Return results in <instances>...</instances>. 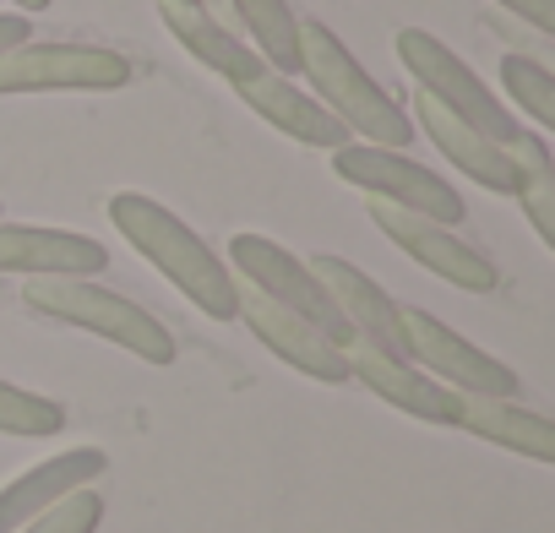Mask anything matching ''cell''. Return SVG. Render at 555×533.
<instances>
[{"label":"cell","mask_w":555,"mask_h":533,"mask_svg":"<svg viewBox=\"0 0 555 533\" xmlns=\"http://www.w3.org/2000/svg\"><path fill=\"white\" fill-rule=\"evenodd\" d=\"M229 273L240 278V289H250V295H261V300H272V306H284V311L317 322L327 338L349 343V327H344L338 306L327 300L322 278L311 273V261L295 256L289 245H278V239L245 229V234L229 239Z\"/></svg>","instance_id":"8992f818"},{"label":"cell","mask_w":555,"mask_h":533,"mask_svg":"<svg viewBox=\"0 0 555 533\" xmlns=\"http://www.w3.org/2000/svg\"><path fill=\"white\" fill-rule=\"evenodd\" d=\"M344 360H349V381H365V387H371L382 403H392L398 414L425 419V425H452V430H457L463 398H457L452 387L430 381L420 365H409V360H398V354H382V349H371V343H360V338L344 343Z\"/></svg>","instance_id":"4fadbf2b"},{"label":"cell","mask_w":555,"mask_h":533,"mask_svg":"<svg viewBox=\"0 0 555 533\" xmlns=\"http://www.w3.org/2000/svg\"><path fill=\"white\" fill-rule=\"evenodd\" d=\"M398 322H403L409 365H420L430 381L452 387L457 398H517V370L501 365L495 354H485L479 343H468L441 316H430L420 306H398Z\"/></svg>","instance_id":"52a82bcc"},{"label":"cell","mask_w":555,"mask_h":533,"mask_svg":"<svg viewBox=\"0 0 555 533\" xmlns=\"http://www.w3.org/2000/svg\"><path fill=\"white\" fill-rule=\"evenodd\" d=\"M229 88L240 93V104H250V115H261L272 131L295 136L300 147H327V153H338L344 142H354V136L344 131V120H338L317 93L295 88V77L272 72V66H261L256 77H240V82H229Z\"/></svg>","instance_id":"7c38bea8"},{"label":"cell","mask_w":555,"mask_h":533,"mask_svg":"<svg viewBox=\"0 0 555 533\" xmlns=\"http://www.w3.org/2000/svg\"><path fill=\"white\" fill-rule=\"evenodd\" d=\"M104 468H109L104 446H72V452H55V457L34 463L12 484H0V533H17L23 522H34L39 511H50L72 490H88Z\"/></svg>","instance_id":"9a60e30c"},{"label":"cell","mask_w":555,"mask_h":533,"mask_svg":"<svg viewBox=\"0 0 555 533\" xmlns=\"http://www.w3.org/2000/svg\"><path fill=\"white\" fill-rule=\"evenodd\" d=\"M398 61H403V72L414 77V88L425 93V99H436L447 115H457L463 126H474L479 136H490V142H512L522 126L512 120V109L474 77V66L457 55V50H447L436 34H425V28H403L398 34Z\"/></svg>","instance_id":"277c9868"},{"label":"cell","mask_w":555,"mask_h":533,"mask_svg":"<svg viewBox=\"0 0 555 533\" xmlns=\"http://www.w3.org/2000/svg\"><path fill=\"white\" fill-rule=\"evenodd\" d=\"M512 164H517V202L533 223V234L555 250V158H550V142L539 131H517L506 142Z\"/></svg>","instance_id":"ffe728a7"},{"label":"cell","mask_w":555,"mask_h":533,"mask_svg":"<svg viewBox=\"0 0 555 533\" xmlns=\"http://www.w3.org/2000/svg\"><path fill=\"white\" fill-rule=\"evenodd\" d=\"M457 430H468L501 452H517L528 463H555V425L544 414L522 408L517 398H463Z\"/></svg>","instance_id":"ac0fdd59"},{"label":"cell","mask_w":555,"mask_h":533,"mask_svg":"<svg viewBox=\"0 0 555 533\" xmlns=\"http://www.w3.org/2000/svg\"><path fill=\"white\" fill-rule=\"evenodd\" d=\"M311 273L322 278L327 300L338 306V316H344L349 338H360V343H371V349H382V354L409 360V354H403L398 300H392L371 273H360V266H354V261H344V256H311Z\"/></svg>","instance_id":"5bb4252c"},{"label":"cell","mask_w":555,"mask_h":533,"mask_svg":"<svg viewBox=\"0 0 555 533\" xmlns=\"http://www.w3.org/2000/svg\"><path fill=\"white\" fill-rule=\"evenodd\" d=\"M23 306L44 322L93 333L104 343H120L126 354H137L142 365H175V333L137 300L93 284V278H28Z\"/></svg>","instance_id":"3957f363"},{"label":"cell","mask_w":555,"mask_h":533,"mask_svg":"<svg viewBox=\"0 0 555 533\" xmlns=\"http://www.w3.org/2000/svg\"><path fill=\"white\" fill-rule=\"evenodd\" d=\"M109 223L207 322H234L240 316V278L229 273V261L180 212H169L164 202H153L142 191H115L109 196Z\"/></svg>","instance_id":"6da1fadb"},{"label":"cell","mask_w":555,"mask_h":533,"mask_svg":"<svg viewBox=\"0 0 555 533\" xmlns=\"http://www.w3.org/2000/svg\"><path fill=\"white\" fill-rule=\"evenodd\" d=\"M158 17L175 34V44L191 61H202L207 72H218L223 82H240V77H256L261 72V55L223 17H212L207 6H196V0H158Z\"/></svg>","instance_id":"e0dca14e"},{"label":"cell","mask_w":555,"mask_h":533,"mask_svg":"<svg viewBox=\"0 0 555 533\" xmlns=\"http://www.w3.org/2000/svg\"><path fill=\"white\" fill-rule=\"evenodd\" d=\"M333 174L349 180L354 191H365L371 202H387V207H403V212H420L430 223H447L457 229L468 218V202L452 180H441L436 169H425L420 158L409 153H392V147H371V142H344L333 153Z\"/></svg>","instance_id":"5b68a950"},{"label":"cell","mask_w":555,"mask_h":533,"mask_svg":"<svg viewBox=\"0 0 555 533\" xmlns=\"http://www.w3.org/2000/svg\"><path fill=\"white\" fill-rule=\"evenodd\" d=\"M371 223H376L403 256H414L425 273H436L441 284H452V289H463V295H495V289H501V266H495L485 250H474L457 229L430 223V218L403 212V207H387V202H371Z\"/></svg>","instance_id":"9c48e42d"},{"label":"cell","mask_w":555,"mask_h":533,"mask_svg":"<svg viewBox=\"0 0 555 533\" xmlns=\"http://www.w3.org/2000/svg\"><path fill=\"white\" fill-rule=\"evenodd\" d=\"M12 6H17L23 17H39V12H50V6H55V0H12Z\"/></svg>","instance_id":"484cf974"},{"label":"cell","mask_w":555,"mask_h":533,"mask_svg":"<svg viewBox=\"0 0 555 533\" xmlns=\"http://www.w3.org/2000/svg\"><path fill=\"white\" fill-rule=\"evenodd\" d=\"M196 6H207L212 17H229V0H196Z\"/></svg>","instance_id":"4316f807"},{"label":"cell","mask_w":555,"mask_h":533,"mask_svg":"<svg viewBox=\"0 0 555 533\" xmlns=\"http://www.w3.org/2000/svg\"><path fill=\"white\" fill-rule=\"evenodd\" d=\"M501 88H506V109H522L539 131L555 126V77L544 61L533 55H501Z\"/></svg>","instance_id":"44dd1931"},{"label":"cell","mask_w":555,"mask_h":533,"mask_svg":"<svg viewBox=\"0 0 555 533\" xmlns=\"http://www.w3.org/2000/svg\"><path fill=\"white\" fill-rule=\"evenodd\" d=\"M23 39H34V17H23V12H0V55L17 50Z\"/></svg>","instance_id":"d4e9b609"},{"label":"cell","mask_w":555,"mask_h":533,"mask_svg":"<svg viewBox=\"0 0 555 533\" xmlns=\"http://www.w3.org/2000/svg\"><path fill=\"white\" fill-rule=\"evenodd\" d=\"M61 430H66V403H55L44 392H28L17 381H0V435L44 441V435H61Z\"/></svg>","instance_id":"7402d4cb"},{"label":"cell","mask_w":555,"mask_h":533,"mask_svg":"<svg viewBox=\"0 0 555 533\" xmlns=\"http://www.w3.org/2000/svg\"><path fill=\"white\" fill-rule=\"evenodd\" d=\"M501 12H512L517 23H528L533 34L555 39V0H495Z\"/></svg>","instance_id":"cb8c5ba5"},{"label":"cell","mask_w":555,"mask_h":533,"mask_svg":"<svg viewBox=\"0 0 555 533\" xmlns=\"http://www.w3.org/2000/svg\"><path fill=\"white\" fill-rule=\"evenodd\" d=\"M234 322H245L278 360H284L289 370H300L306 381H322V387H344V381H349L344 343L327 338L317 322H306V316H295V311H284V306H272V300H261V295H250V289H240V316H234Z\"/></svg>","instance_id":"30bf717a"},{"label":"cell","mask_w":555,"mask_h":533,"mask_svg":"<svg viewBox=\"0 0 555 533\" xmlns=\"http://www.w3.org/2000/svg\"><path fill=\"white\" fill-rule=\"evenodd\" d=\"M414 131H425L436 147H441V158L447 164H457L479 191H495V196H517V164H512V153L501 147V142H490V136H479L474 126H463L457 115H447L436 99H414Z\"/></svg>","instance_id":"2e32d148"},{"label":"cell","mask_w":555,"mask_h":533,"mask_svg":"<svg viewBox=\"0 0 555 533\" xmlns=\"http://www.w3.org/2000/svg\"><path fill=\"white\" fill-rule=\"evenodd\" d=\"M131 61L104 44H34L0 55V99L7 93H120Z\"/></svg>","instance_id":"ba28073f"},{"label":"cell","mask_w":555,"mask_h":533,"mask_svg":"<svg viewBox=\"0 0 555 533\" xmlns=\"http://www.w3.org/2000/svg\"><path fill=\"white\" fill-rule=\"evenodd\" d=\"M229 17L240 23V39L261 55V66L284 77L300 72V17L289 0H229Z\"/></svg>","instance_id":"d6986e66"},{"label":"cell","mask_w":555,"mask_h":533,"mask_svg":"<svg viewBox=\"0 0 555 533\" xmlns=\"http://www.w3.org/2000/svg\"><path fill=\"white\" fill-rule=\"evenodd\" d=\"M109 250L93 234L50 229V223H7L0 218V273L23 278H99Z\"/></svg>","instance_id":"8fae6325"},{"label":"cell","mask_w":555,"mask_h":533,"mask_svg":"<svg viewBox=\"0 0 555 533\" xmlns=\"http://www.w3.org/2000/svg\"><path fill=\"white\" fill-rule=\"evenodd\" d=\"M99 522H104V495H93V484H88V490H72L66 500H55L50 511H39L34 522H23L17 533H99Z\"/></svg>","instance_id":"603a6c76"},{"label":"cell","mask_w":555,"mask_h":533,"mask_svg":"<svg viewBox=\"0 0 555 533\" xmlns=\"http://www.w3.org/2000/svg\"><path fill=\"white\" fill-rule=\"evenodd\" d=\"M300 77L344 120L349 136L371 147H392V153L414 142V120L403 115V104L354 61V50L327 23H300Z\"/></svg>","instance_id":"7a4b0ae2"}]
</instances>
